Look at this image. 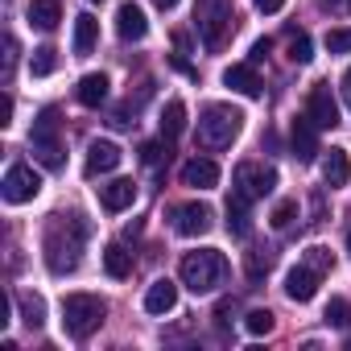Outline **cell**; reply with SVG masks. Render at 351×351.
<instances>
[{
    "label": "cell",
    "mask_w": 351,
    "mask_h": 351,
    "mask_svg": "<svg viewBox=\"0 0 351 351\" xmlns=\"http://www.w3.org/2000/svg\"><path fill=\"white\" fill-rule=\"evenodd\" d=\"M83 240H87V223L83 215H58L42 240V256H46V269L54 277H66L79 269L83 261Z\"/></svg>",
    "instance_id": "cell-1"
},
{
    "label": "cell",
    "mask_w": 351,
    "mask_h": 351,
    "mask_svg": "<svg viewBox=\"0 0 351 351\" xmlns=\"http://www.w3.org/2000/svg\"><path fill=\"white\" fill-rule=\"evenodd\" d=\"M228 273V256L219 248H199V252H186L182 265H178V277L191 293H211Z\"/></svg>",
    "instance_id": "cell-2"
},
{
    "label": "cell",
    "mask_w": 351,
    "mask_h": 351,
    "mask_svg": "<svg viewBox=\"0 0 351 351\" xmlns=\"http://www.w3.org/2000/svg\"><path fill=\"white\" fill-rule=\"evenodd\" d=\"M240 128H244V112H236L228 104H211L199 116V145L211 149V153H219V149H228L240 136Z\"/></svg>",
    "instance_id": "cell-3"
},
{
    "label": "cell",
    "mask_w": 351,
    "mask_h": 351,
    "mask_svg": "<svg viewBox=\"0 0 351 351\" xmlns=\"http://www.w3.org/2000/svg\"><path fill=\"white\" fill-rule=\"evenodd\" d=\"M195 29H199L207 50H223V42L236 29L232 0H199V5H195Z\"/></svg>",
    "instance_id": "cell-4"
},
{
    "label": "cell",
    "mask_w": 351,
    "mask_h": 351,
    "mask_svg": "<svg viewBox=\"0 0 351 351\" xmlns=\"http://www.w3.org/2000/svg\"><path fill=\"white\" fill-rule=\"evenodd\" d=\"M104 314H108V306L95 293H66L62 298V326L71 339H91L104 326Z\"/></svg>",
    "instance_id": "cell-5"
},
{
    "label": "cell",
    "mask_w": 351,
    "mask_h": 351,
    "mask_svg": "<svg viewBox=\"0 0 351 351\" xmlns=\"http://www.w3.org/2000/svg\"><path fill=\"white\" fill-rule=\"evenodd\" d=\"M29 149L46 169H62V136H58V108H42L29 128Z\"/></svg>",
    "instance_id": "cell-6"
},
{
    "label": "cell",
    "mask_w": 351,
    "mask_h": 351,
    "mask_svg": "<svg viewBox=\"0 0 351 351\" xmlns=\"http://www.w3.org/2000/svg\"><path fill=\"white\" fill-rule=\"evenodd\" d=\"M277 186V169L265 165V161H240L236 173H232V195L244 199V203H256L265 195H273Z\"/></svg>",
    "instance_id": "cell-7"
},
{
    "label": "cell",
    "mask_w": 351,
    "mask_h": 351,
    "mask_svg": "<svg viewBox=\"0 0 351 351\" xmlns=\"http://www.w3.org/2000/svg\"><path fill=\"white\" fill-rule=\"evenodd\" d=\"M38 191H42V178H38V169L34 165H25V161H17V165H9V173H5V182H0V195H5V203H29V199H38Z\"/></svg>",
    "instance_id": "cell-8"
},
{
    "label": "cell",
    "mask_w": 351,
    "mask_h": 351,
    "mask_svg": "<svg viewBox=\"0 0 351 351\" xmlns=\"http://www.w3.org/2000/svg\"><path fill=\"white\" fill-rule=\"evenodd\" d=\"M215 223V211L207 203H182L173 207V232L178 236H207Z\"/></svg>",
    "instance_id": "cell-9"
},
{
    "label": "cell",
    "mask_w": 351,
    "mask_h": 351,
    "mask_svg": "<svg viewBox=\"0 0 351 351\" xmlns=\"http://www.w3.org/2000/svg\"><path fill=\"white\" fill-rule=\"evenodd\" d=\"M306 116H310L318 128H335V124H339V104H335V95H330L326 83H314V91H310V99H306Z\"/></svg>",
    "instance_id": "cell-10"
},
{
    "label": "cell",
    "mask_w": 351,
    "mask_h": 351,
    "mask_svg": "<svg viewBox=\"0 0 351 351\" xmlns=\"http://www.w3.org/2000/svg\"><path fill=\"white\" fill-rule=\"evenodd\" d=\"M289 149H293V157L298 161H314L322 149H318V124L310 120V116H298L293 120V128H289Z\"/></svg>",
    "instance_id": "cell-11"
},
{
    "label": "cell",
    "mask_w": 351,
    "mask_h": 351,
    "mask_svg": "<svg viewBox=\"0 0 351 351\" xmlns=\"http://www.w3.org/2000/svg\"><path fill=\"white\" fill-rule=\"evenodd\" d=\"M120 145L116 141H91V149H87V161H83V173L87 178H99V173H112L116 165H120Z\"/></svg>",
    "instance_id": "cell-12"
},
{
    "label": "cell",
    "mask_w": 351,
    "mask_h": 351,
    "mask_svg": "<svg viewBox=\"0 0 351 351\" xmlns=\"http://www.w3.org/2000/svg\"><path fill=\"white\" fill-rule=\"evenodd\" d=\"M318 281H322V273L302 261V265H293V269L285 273V293H289L293 302H310V298L318 293Z\"/></svg>",
    "instance_id": "cell-13"
},
{
    "label": "cell",
    "mask_w": 351,
    "mask_h": 351,
    "mask_svg": "<svg viewBox=\"0 0 351 351\" xmlns=\"http://www.w3.org/2000/svg\"><path fill=\"white\" fill-rule=\"evenodd\" d=\"M116 34L120 42H141L149 34V21H145V9L132 5V0H124V5L116 9Z\"/></svg>",
    "instance_id": "cell-14"
},
{
    "label": "cell",
    "mask_w": 351,
    "mask_h": 351,
    "mask_svg": "<svg viewBox=\"0 0 351 351\" xmlns=\"http://www.w3.org/2000/svg\"><path fill=\"white\" fill-rule=\"evenodd\" d=\"M182 186H195V191H211L219 186V165L211 157H191L182 165Z\"/></svg>",
    "instance_id": "cell-15"
},
{
    "label": "cell",
    "mask_w": 351,
    "mask_h": 351,
    "mask_svg": "<svg viewBox=\"0 0 351 351\" xmlns=\"http://www.w3.org/2000/svg\"><path fill=\"white\" fill-rule=\"evenodd\" d=\"M99 203H104V211H128L136 203V182L132 178H116V182L99 186Z\"/></svg>",
    "instance_id": "cell-16"
},
{
    "label": "cell",
    "mask_w": 351,
    "mask_h": 351,
    "mask_svg": "<svg viewBox=\"0 0 351 351\" xmlns=\"http://www.w3.org/2000/svg\"><path fill=\"white\" fill-rule=\"evenodd\" d=\"M173 306H178V285H173L169 277H157V281L145 289V310H149V314H169Z\"/></svg>",
    "instance_id": "cell-17"
},
{
    "label": "cell",
    "mask_w": 351,
    "mask_h": 351,
    "mask_svg": "<svg viewBox=\"0 0 351 351\" xmlns=\"http://www.w3.org/2000/svg\"><path fill=\"white\" fill-rule=\"evenodd\" d=\"M223 87H232V91H240V95H248V99H261V75L252 71V66H244V62H236V66H228L223 71Z\"/></svg>",
    "instance_id": "cell-18"
},
{
    "label": "cell",
    "mask_w": 351,
    "mask_h": 351,
    "mask_svg": "<svg viewBox=\"0 0 351 351\" xmlns=\"http://www.w3.org/2000/svg\"><path fill=\"white\" fill-rule=\"evenodd\" d=\"M347 178H351L347 149H330V153L322 157V182H326L330 191H339V186H347Z\"/></svg>",
    "instance_id": "cell-19"
},
{
    "label": "cell",
    "mask_w": 351,
    "mask_h": 351,
    "mask_svg": "<svg viewBox=\"0 0 351 351\" xmlns=\"http://www.w3.org/2000/svg\"><path fill=\"white\" fill-rule=\"evenodd\" d=\"M25 17H29V25H34V29L54 34V29H58V21H62V5H58V0H34V5L25 9Z\"/></svg>",
    "instance_id": "cell-20"
},
{
    "label": "cell",
    "mask_w": 351,
    "mask_h": 351,
    "mask_svg": "<svg viewBox=\"0 0 351 351\" xmlns=\"http://www.w3.org/2000/svg\"><path fill=\"white\" fill-rule=\"evenodd\" d=\"M95 42H99V21H95L91 13H83V17H75V42H71V50H75V58H87V54L95 50Z\"/></svg>",
    "instance_id": "cell-21"
},
{
    "label": "cell",
    "mask_w": 351,
    "mask_h": 351,
    "mask_svg": "<svg viewBox=\"0 0 351 351\" xmlns=\"http://www.w3.org/2000/svg\"><path fill=\"white\" fill-rule=\"evenodd\" d=\"M108 75H83L79 79V87H75V95H79V104L83 108H99L104 99H108Z\"/></svg>",
    "instance_id": "cell-22"
},
{
    "label": "cell",
    "mask_w": 351,
    "mask_h": 351,
    "mask_svg": "<svg viewBox=\"0 0 351 351\" xmlns=\"http://www.w3.org/2000/svg\"><path fill=\"white\" fill-rule=\"evenodd\" d=\"M248 207H252V203L228 195V232H232L236 240H248V236H252V215H248Z\"/></svg>",
    "instance_id": "cell-23"
},
{
    "label": "cell",
    "mask_w": 351,
    "mask_h": 351,
    "mask_svg": "<svg viewBox=\"0 0 351 351\" xmlns=\"http://www.w3.org/2000/svg\"><path fill=\"white\" fill-rule=\"evenodd\" d=\"M186 132V104L182 99H169L165 112H161V136L165 141H178Z\"/></svg>",
    "instance_id": "cell-24"
},
{
    "label": "cell",
    "mask_w": 351,
    "mask_h": 351,
    "mask_svg": "<svg viewBox=\"0 0 351 351\" xmlns=\"http://www.w3.org/2000/svg\"><path fill=\"white\" fill-rule=\"evenodd\" d=\"M104 269H108V277L124 281L132 273V252H124V244H108L104 248Z\"/></svg>",
    "instance_id": "cell-25"
},
{
    "label": "cell",
    "mask_w": 351,
    "mask_h": 351,
    "mask_svg": "<svg viewBox=\"0 0 351 351\" xmlns=\"http://www.w3.org/2000/svg\"><path fill=\"white\" fill-rule=\"evenodd\" d=\"M17 306H21V318H25L29 330H38V326L46 322V298H42V293H21Z\"/></svg>",
    "instance_id": "cell-26"
},
{
    "label": "cell",
    "mask_w": 351,
    "mask_h": 351,
    "mask_svg": "<svg viewBox=\"0 0 351 351\" xmlns=\"http://www.w3.org/2000/svg\"><path fill=\"white\" fill-rule=\"evenodd\" d=\"M310 58H314V42H310V34H306V29H293V34H289V62L306 66Z\"/></svg>",
    "instance_id": "cell-27"
},
{
    "label": "cell",
    "mask_w": 351,
    "mask_h": 351,
    "mask_svg": "<svg viewBox=\"0 0 351 351\" xmlns=\"http://www.w3.org/2000/svg\"><path fill=\"white\" fill-rule=\"evenodd\" d=\"M29 66H34V75H38V79L54 75V71H58V50H54V46H42V50H34V62H29Z\"/></svg>",
    "instance_id": "cell-28"
},
{
    "label": "cell",
    "mask_w": 351,
    "mask_h": 351,
    "mask_svg": "<svg viewBox=\"0 0 351 351\" xmlns=\"http://www.w3.org/2000/svg\"><path fill=\"white\" fill-rule=\"evenodd\" d=\"M302 261H306L310 269H318L322 277H326V273L335 269V256H330V248H322V244H314V248H306V256H302Z\"/></svg>",
    "instance_id": "cell-29"
},
{
    "label": "cell",
    "mask_w": 351,
    "mask_h": 351,
    "mask_svg": "<svg viewBox=\"0 0 351 351\" xmlns=\"http://www.w3.org/2000/svg\"><path fill=\"white\" fill-rule=\"evenodd\" d=\"M326 322L330 326H351V302L347 298H330L326 302Z\"/></svg>",
    "instance_id": "cell-30"
},
{
    "label": "cell",
    "mask_w": 351,
    "mask_h": 351,
    "mask_svg": "<svg viewBox=\"0 0 351 351\" xmlns=\"http://www.w3.org/2000/svg\"><path fill=\"white\" fill-rule=\"evenodd\" d=\"M165 157H169V141H165V136H161V141H145V145H141V161H145V165H161Z\"/></svg>",
    "instance_id": "cell-31"
},
{
    "label": "cell",
    "mask_w": 351,
    "mask_h": 351,
    "mask_svg": "<svg viewBox=\"0 0 351 351\" xmlns=\"http://www.w3.org/2000/svg\"><path fill=\"white\" fill-rule=\"evenodd\" d=\"M293 219H298V199H285V203H277V207H273V219H269V223H273L277 232H285Z\"/></svg>",
    "instance_id": "cell-32"
},
{
    "label": "cell",
    "mask_w": 351,
    "mask_h": 351,
    "mask_svg": "<svg viewBox=\"0 0 351 351\" xmlns=\"http://www.w3.org/2000/svg\"><path fill=\"white\" fill-rule=\"evenodd\" d=\"M244 330H248V335H269V330H273V314H269V310H248Z\"/></svg>",
    "instance_id": "cell-33"
},
{
    "label": "cell",
    "mask_w": 351,
    "mask_h": 351,
    "mask_svg": "<svg viewBox=\"0 0 351 351\" xmlns=\"http://www.w3.org/2000/svg\"><path fill=\"white\" fill-rule=\"evenodd\" d=\"M326 50L330 54H351V29H330L326 34Z\"/></svg>",
    "instance_id": "cell-34"
},
{
    "label": "cell",
    "mask_w": 351,
    "mask_h": 351,
    "mask_svg": "<svg viewBox=\"0 0 351 351\" xmlns=\"http://www.w3.org/2000/svg\"><path fill=\"white\" fill-rule=\"evenodd\" d=\"M13 66H17V38L5 34V62H0V75H5V83L13 79Z\"/></svg>",
    "instance_id": "cell-35"
},
{
    "label": "cell",
    "mask_w": 351,
    "mask_h": 351,
    "mask_svg": "<svg viewBox=\"0 0 351 351\" xmlns=\"http://www.w3.org/2000/svg\"><path fill=\"white\" fill-rule=\"evenodd\" d=\"M269 265H273L269 256H256V252H252V256H248V277H265V273H269Z\"/></svg>",
    "instance_id": "cell-36"
},
{
    "label": "cell",
    "mask_w": 351,
    "mask_h": 351,
    "mask_svg": "<svg viewBox=\"0 0 351 351\" xmlns=\"http://www.w3.org/2000/svg\"><path fill=\"white\" fill-rule=\"evenodd\" d=\"M13 108H17V104H13V95L5 91V99H0V124H13Z\"/></svg>",
    "instance_id": "cell-37"
},
{
    "label": "cell",
    "mask_w": 351,
    "mask_h": 351,
    "mask_svg": "<svg viewBox=\"0 0 351 351\" xmlns=\"http://www.w3.org/2000/svg\"><path fill=\"white\" fill-rule=\"evenodd\" d=\"M252 5H256L261 13H281V9H285V0H252Z\"/></svg>",
    "instance_id": "cell-38"
},
{
    "label": "cell",
    "mask_w": 351,
    "mask_h": 351,
    "mask_svg": "<svg viewBox=\"0 0 351 351\" xmlns=\"http://www.w3.org/2000/svg\"><path fill=\"white\" fill-rule=\"evenodd\" d=\"M265 54H269V38H261V42H256V46H252V62H261V58H265Z\"/></svg>",
    "instance_id": "cell-39"
},
{
    "label": "cell",
    "mask_w": 351,
    "mask_h": 351,
    "mask_svg": "<svg viewBox=\"0 0 351 351\" xmlns=\"http://www.w3.org/2000/svg\"><path fill=\"white\" fill-rule=\"evenodd\" d=\"M318 5H322V9H330V13H339L343 5H351V0H318Z\"/></svg>",
    "instance_id": "cell-40"
},
{
    "label": "cell",
    "mask_w": 351,
    "mask_h": 351,
    "mask_svg": "<svg viewBox=\"0 0 351 351\" xmlns=\"http://www.w3.org/2000/svg\"><path fill=\"white\" fill-rule=\"evenodd\" d=\"M343 95H347V104H351V66H347V75H343Z\"/></svg>",
    "instance_id": "cell-41"
},
{
    "label": "cell",
    "mask_w": 351,
    "mask_h": 351,
    "mask_svg": "<svg viewBox=\"0 0 351 351\" xmlns=\"http://www.w3.org/2000/svg\"><path fill=\"white\" fill-rule=\"evenodd\" d=\"M153 5H157V9H173V5H178V0H153Z\"/></svg>",
    "instance_id": "cell-42"
},
{
    "label": "cell",
    "mask_w": 351,
    "mask_h": 351,
    "mask_svg": "<svg viewBox=\"0 0 351 351\" xmlns=\"http://www.w3.org/2000/svg\"><path fill=\"white\" fill-rule=\"evenodd\" d=\"M347 252H351V228H347Z\"/></svg>",
    "instance_id": "cell-43"
}]
</instances>
